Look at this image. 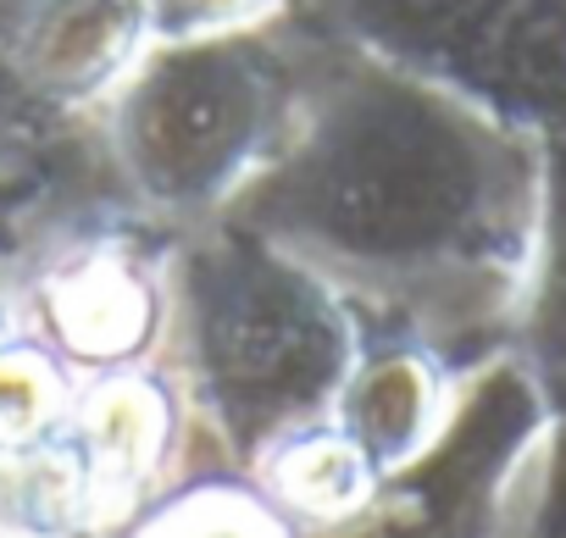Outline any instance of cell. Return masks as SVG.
Segmentation results:
<instances>
[{
	"mask_svg": "<svg viewBox=\"0 0 566 538\" xmlns=\"http://www.w3.org/2000/svg\"><path fill=\"white\" fill-rule=\"evenodd\" d=\"M290 0H161V29H195V23H233V18H255Z\"/></svg>",
	"mask_w": 566,
	"mask_h": 538,
	"instance_id": "obj_13",
	"label": "cell"
},
{
	"mask_svg": "<svg viewBox=\"0 0 566 538\" xmlns=\"http://www.w3.org/2000/svg\"><path fill=\"white\" fill-rule=\"evenodd\" d=\"M134 532H295L255 472L206 461L178 472L134 521Z\"/></svg>",
	"mask_w": 566,
	"mask_h": 538,
	"instance_id": "obj_11",
	"label": "cell"
},
{
	"mask_svg": "<svg viewBox=\"0 0 566 538\" xmlns=\"http://www.w3.org/2000/svg\"><path fill=\"white\" fill-rule=\"evenodd\" d=\"M51 150H0V266L34 244V222L51 194Z\"/></svg>",
	"mask_w": 566,
	"mask_h": 538,
	"instance_id": "obj_12",
	"label": "cell"
},
{
	"mask_svg": "<svg viewBox=\"0 0 566 538\" xmlns=\"http://www.w3.org/2000/svg\"><path fill=\"white\" fill-rule=\"evenodd\" d=\"M34 255L40 266L29 273V284H18V317L73 372L161 361L167 233L161 244H139V233L84 228Z\"/></svg>",
	"mask_w": 566,
	"mask_h": 538,
	"instance_id": "obj_5",
	"label": "cell"
},
{
	"mask_svg": "<svg viewBox=\"0 0 566 538\" xmlns=\"http://www.w3.org/2000/svg\"><path fill=\"white\" fill-rule=\"evenodd\" d=\"M328 40L516 128L566 106V0H290Z\"/></svg>",
	"mask_w": 566,
	"mask_h": 538,
	"instance_id": "obj_4",
	"label": "cell"
},
{
	"mask_svg": "<svg viewBox=\"0 0 566 538\" xmlns=\"http://www.w3.org/2000/svg\"><path fill=\"white\" fill-rule=\"evenodd\" d=\"M455 394H461V361L411 334H367L334 394L328 422L345 439H356V450L389 483L439 439Z\"/></svg>",
	"mask_w": 566,
	"mask_h": 538,
	"instance_id": "obj_8",
	"label": "cell"
},
{
	"mask_svg": "<svg viewBox=\"0 0 566 538\" xmlns=\"http://www.w3.org/2000/svg\"><path fill=\"white\" fill-rule=\"evenodd\" d=\"M78 378L23 317L0 334V461H23L62 444Z\"/></svg>",
	"mask_w": 566,
	"mask_h": 538,
	"instance_id": "obj_10",
	"label": "cell"
},
{
	"mask_svg": "<svg viewBox=\"0 0 566 538\" xmlns=\"http://www.w3.org/2000/svg\"><path fill=\"white\" fill-rule=\"evenodd\" d=\"M189 444H195L189 400L161 361H134L78 378L62 450L84 483L95 527L117 516L134 521L184 472Z\"/></svg>",
	"mask_w": 566,
	"mask_h": 538,
	"instance_id": "obj_6",
	"label": "cell"
},
{
	"mask_svg": "<svg viewBox=\"0 0 566 538\" xmlns=\"http://www.w3.org/2000/svg\"><path fill=\"white\" fill-rule=\"evenodd\" d=\"M161 34V0H0V73L51 117H95Z\"/></svg>",
	"mask_w": 566,
	"mask_h": 538,
	"instance_id": "obj_7",
	"label": "cell"
},
{
	"mask_svg": "<svg viewBox=\"0 0 566 538\" xmlns=\"http://www.w3.org/2000/svg\"><path fill=\"white\" fill-rule=\"evenodd\" d=\"M323 273L367 334L450 361L494 334L538 244L527 128L323 34L312 89L266 167L217 211Z\"/></svg>",
	"mask_w": 566,
	"mask_h": 538,
	"instance_id": "obj_1",
	"label": "cell"
},
{
	"mask_svg": "<svg viewBox=\"0 0 566 538\" xmlns=\"http://www.w3.org/2000/svg\"><path fill=\"white\" fill-rule=\"evenodd\" d=\"M323 29L295 7L161 29L95 112L123 205L161 233L211 222L290 134Z\"/></svg>",
	"mask_w": 566,
	"mask_h": 538,
	"instance_id": "obj_3",
	"label": "cell"
},
{
	"mask_svg": "<svg viewBox=\"0 0 566 538\" xmlns=\"http://www.w3.org/2000/svg\"><path fill=\"white\" fill-rule=\"evenodd\" d=\"M250 472L272 494V505L290 516L295 532L301 527H356L384 499V472L328 416L266 444Z\"/></svg>",
	"mask_w": 566,
	"mask_h": 538,
	"instance_id": "obj_9",
	"label": "cell"
},
{
	"mask_svg": "<svg viewBox=\"0 0 566 538\" xmlns=\"http://www.w3.org/2000/svg\"><path fill=\"white\" fill-rule=\"evenodd\" d=\"M356 350L350 300L283 244L233 217L167 233L161 367L189 400V455L206 444L250 472L266 444L334 411Z\"/></svg>",
	"mask_w": 566,
	"mask_h": 538,
	"instance_id": "obj_2",
	"label": "cell"
}]
</instances>
